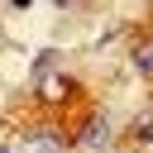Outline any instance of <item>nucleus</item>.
Returning <instances> with one entry per match:
<instances>
[{"instance_id":"obj_1","label":"nucleus","mask_w":153,"mask_h":153,"mask_svg":"<svg viewBox=\"0 0 153 153\" xmlns=\"http://www.w3.org/2000/svg\"><path fill=\"white\" fill-rule=\"evenodd\" d=\"M105 134H110V120H105V115H91V120H86V129H81V143H86V148H100V143H105Z\"/></svg>"},{"instance_id":"obj_2","label":"nucleus","mask_w":153,"mask_h":153,"mask_svg":"<svg viewBox=\"0 0 153 153\" xmlns=\"http://www.w3.org/2000/svg\"><path fill=\"white\" fill-rule=\"evenodd\" d=\"M134 62H139V72H153V43H139L134 48Z\"/></svg>"},{"instance_id":"obj_3","label":"nucleus","mask_w":153,"mask_h":153,"mask_svg":"<svg viewBox=\"0 0 153 153\" xmlns=\"http://www.w3.org/2000/svg\"><path fill=\"white\" fill-rule=\"evenodd\" d=\"M139 139H153V120H139Z\"/></svg>"},{"instance_id":"obj_4","label":"nucleus","mask_w":153,"mask_h":153,"mask_svg":"<svg viewBox=\"0 0 153 153\" xmlns=\"http://www.w3.org/2000/svg\"><path fill=\"white\" fill-rule=\"evenodd\" d=\"M10 5H14V10H24V5H29V0H10Z\"/></svg>"},{"instance_id":"obj_5","label":"nucleus","mask_w":153,"mask_h":153,"mask_svg":"<svg viewBox=\"0 0 153 153\" xmlns=\"http://www.w3.org/2000/svg\"><path fill=\"white\" fill-rule=\"evenodd\" d=\"M57 5H76V0H57Z\"/></svg>"},{"instance_id":"obj_6","label":"nucleus","mask_w":153,"mask_h":153,"mask_svg":"<svg viewBox=\"0 0 153 153\" xmlns=\"http://www.w3.org/2000/svg\"><path fill=\"white\" fill-rule=\"evenodd\" d=\"M0 153H10V148H0Z\"/></svg>"}]
</instances>
